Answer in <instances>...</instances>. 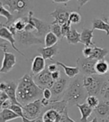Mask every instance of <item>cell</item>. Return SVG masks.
<instances>
[{
    "instance_id": "cell-1",
    "label": "cell",
    "mask_w": 109,
    "mask_h": 122,
    "mask_svg": "<svg viewBox=\"0 0 109 122\" xmlns=\"http://www.w3.org/2000/svg\"><path fill=\"white\" fill-rule=\"evenodd\" d=\"M44 89L40 88L35 83L32 75H24L17 84L16 96L17 100L22 106L41 99Z\"/></svg>"
},
{
    "instance_id": "cell-2",
    "label": "cell",
    "mask_w": 109,
    "mask_h": 122,
    "mask_svg": "<svg viewBox=\"0 0 109 122\" xmlns=\"http://www.w3.org/2000/svg\"><path fill=\"white\" fill-rule=\"evenodd\" d=\"M83 80L84 75H78L70 81L62 97L68 106H76L85 103L88 93L83 84Z\"/></svg>"
},
{
    "instance_id": "cell-3",
    "label": "cell",
    "mask_w": 109,
    "mask_h": 122,
    "mask_svg": "<svg viewBox=\"0 0 109 122\" xmlns=\"http://www.w3.org/2000/svg\"><path fill=\"white\" fill-rule=\"evenodd\" d=\"M109 81V76L92 75L84 76L83 84L88 95L100 97L102 91Z\"/></svg>"
},
{
    "instance_id": "cell-4",
    "label": "cell",
    "mask_w": 109,
    "mask_h": 122,
    "mask_svg": "<svg viewBox=\"0 0 109 122\" xmlns=\"http://www.w3.org/2000/svg\"><path fill=\"white\" fill-rule=\"evenodd\" d=\"M0 4L8 7L11 14L16 18L25 16L33 8L32 0H1Z\"/></svg>"
},
{
    "instance_id": "cell-5",
    "label": "cell",
    "mask_w": 109,
    "mask_h": 122,
    "mask_svg": "<svg viewBox=\"0 0 109 122\" xmlns=\"http://www.w3.org/2000/svg\"><path fill=\"white\" fill-rule=\"evenodd\" d=\"M43 107L44 106L42 104L41 99H38L26 105H24L22 107V109L26 118L29 120H34L41 116Z\"/></svg>"
},
{
    "instance_id": "cell-6",
    "label": "cell",
    "mask_w": 109,
    "mask_h": 122,
    "mask_svg": "<svg viewBox=\"0 0 109 122\" xmlns=\"http://www.w3.org/2000/svg\"><path fill=\"white\" fill-rule=\"evenodd\" d=\"M15 39L20 44L26 46L38 45L43 42V41L36 35H34L32 32H28L26 30L17 32L15 36Z\"/></svg>"
},
{
    "instance_id": "cell-7",
    "label": "cell",
    "mask_w": 109,
    "mask_h": 122,
    "mask_svg": "<svg viewBox=\"0 0 109 122\" xmlns=\"http://www.w3.org/2000/svg\"><path fill=\"white\" fill-rule=\"evenodd\" d=\"M96 62L97 61L93 59L79 57L77 60V66L79 68L81 73L84 76L96 75L95 70V65Z\"/></svg>"
},
{
    "instance_id": "cell-8",
    "label": "cell",
    "mask_w": 109,
    "mask_h": 122,
    "mask_svg": "<svg viewBox=\"0 0 109 122\" xmlns=\"http://www.w3.org/2000/svg\"><path fill=\"white\" fill-rule=\"evenodd\" d=\"M34 81L38 86L42 89L49 88L51 89L54 83V81L52 79V73L48 70L47 68L45 69L41 73L38 75L34 76Z\"/></svg>"
},
{
    "instance_id": "cell-9",
    "label": "cell",
    "mask_w": 109,
    "mask_h": 122,
    "mask_svg": "<svg viewBox=\"0 0 109 122\" xmlns=\"http://www.w3.org/2000/svg\"><path fill=\"white\" fill-rule=\"evenodd\" d=\"M16 89H17V85L13 81L9 82V83L2 82L0 83V91L5 92L8 95L9 97V101H11V104H15V105H19L20 107H23L17 100Z\"/></svg>"
},
{
    "instance_id": "cell-10",
    "label": "cell",
    "mask_w": 109,
    "mask_h": 122,
    "mask_svg": "<svg viewBox=\"0 0 109 122\" xmlns=\"http://www.w3.org/2000/svg\"><path fill=\"white\" fill-rule=\"evenodd\" d=\"M69 83L68 78L63 76H61L59 80L54 81L52 87L50 89L52 93V97H54L52 101H60V95L63 93L64 94Z\"/></svg>"
},
{
    "instance_id": "cell-11",
    "label": "cell",
    "mask_w": 109,
    "mask_h": 122,
    "mask_svg": "<svg viewBox=\"0 0 109 122\" xmlns=\"http://www.w3.org/2000/svg\"><path fill=\"white\" fill-rule=\"evenodd\" d=\"M70 12L63 7H58L50 13V16L54 18V21L51 23L52 24H59L60 26L64 25L65 23L69 22Z\"/></svg>"
},
{
    "instance_id": "cell-12",
    "label": "cell",
    "mask_w": 109,
    "mask_h": 122,
    "mask_svg": "<svg viewBox=\"0 0 109 122\" xmlns=\"http://www.w3.org/2000/svg\"><path fill=\"white\" fill-rule=\"evenodd\" d=\"M67 114V111L64 113H60L56 109H48L42 117L44 122H65Z\"/></svg>"
},
{
    "instance_id": "cell-13",
    "label": "cell",
    "mask_w": 109,
    "mask_h": 122,
    "mask_svg": "<svg viewBox=\"0 0 109 122\" xmlns=\"http://www.w3.org/2000/svg\"><path fill=\"white\" fill-rule=\"evenodd\" d=\"M4 52V57L2 60V64L0 72L1 73H8L12 69H13L14 66L16 63V56L14 54L9 53L7 51H5Z\"/></svg>"
},
{
    "instance_id": "cell-14",
    "label": "cell",
    "mask_w": 109,
    "mask_h": 122,
    "mask_svg": "<svg viewBox=\"0 0 109 122\" xmlns=\"http://www.w3.org/2000/svg\"><path fill=\"white\" fill-rule=\"evenodd\" d=\"M96 117L101 122H108L109 120V103L102 101H100L99 106L93 110Z\"/></svg>"
},
{
    "instance_id": "cell-15",
    "label": "cell",
    "mask_w": 109,
    "mask_h": 122,
    "mask_svg": "<svg viewBox=\"0 0 109 122\" xmlns=\"http://www.w3.org/2000/svg\"><path fill=\"white\" fill-rule=\"evenodd\" d=\"M0 37H1V39H2V40L8 41L11 43L12 48H13L16 52L21 54L22 56H25V54L18 49V48H16V46H15V42L16 40L15 39V36H14V34L8 29V28L4 26L2 24H1V28H0Z\"/></svg>"
},
{
    "instance_id": "cell-16",
    "label": "cell",
    "mask_w": 109,
    "mask_h": 122,
    "mask_svg": "<svg viewBox=\"0 0 109 122\" xmlns=\"http://www.w3.org/2000/svg\"><path fill=\"white\" fill-rule=\"evenodd\" d=\"M33 20L35 25L36 28V36H46L48 33L51 31L50 24H48L47 22L41 20L38 18L33 17Z\"/></svg>"
},
{
    "instance_id": "cell-17",
    "label": "cell",
    "mask_w": 109,
    "mask_h": 122,
    "mask_svg": "<svg viewBox=\"0 0 109 122\" xmlns=\"http://www.w3.org/2000/svg\"><path fill=\"white\" fill-rule=\"evenodd\" d=\"M45 60H46L42 56L38 55L34 57L32 61V68H31V71L33 76L38 75L44 70H45V69L46 68Z\"/></svg>"
},
{
    "instance_id": "cell-18",
    "label": "cell",
    "mask_w": 109,
    "mask_h": 122,
    "mask_svg": "<svg viewBox=\"0 0 109 122\" xmlns=\"http://www.w3.org/2000/svg\"><path fill=\"white\" fill-rule=\"evenodd\" d=\"M38 52L45 60H52L53 57L58 53V44H56L55 46L52 47L39 48Z\"/></svg>"
},
{
    "instance_id": "cell-19",
    "label": "cell",
    "mask_w": 109,
    "mask_h": 122,
    "mask_svg": "<svg viewBox=\"0 0 109 122\" xmlns=\"http://www.w3.org/2000/svg\"><path fill=\"white\" fill-rule=\"evenodd\" d=\"M93 29H89L84 28L81 33V43L85 46H95L93 42Z\"/></svg>"
},
{
    "instance_id": "cell-20",
    "label": "cell",
    "mask_w": 109,
    "mask_h": 122,
    "mask_svg": "<svg viewBox=\"0 0 109 122\" xmlns=\"http://www.w3.org/2000/svg\"><path fill=\"white\" fill-rule=\"evenodd\" d=\"M55 63L58 66H60V68H62L64 71V74L65 75L69 77V78H74L76 76H78V75H80V69L78 66H75V67H71V66H67L65 64H64L61 62H58V61H56Z\"/></svg>"
},
{
    "instance_id": "cell-21",
    "label": "cell",
    "mask_w": 109,
    "mask_h": 122,
    "mask_svg": "<svg viewBox=\"0 0 109 122\" xmlns=\"http://www.w3.org/2000/svg\"><path fill=\"white\" fill-rule=\"evenodd\" d=\"M76 107H78V109H79V111L81 112L80 121L81 122H88L87 119L90 115H91L94 109L90 107L86 103H81V104H77Z\"/></svg>"
},
{
    "instance_id": "cell-22",
    "label": "cell",
    "mask_w": 109,
    "mask_h": 122,
    "mask_svg": "<svg viewBox=\"0 0 109 122\" xmlns=\"http://www.w3.org/2000/svg\"><path fill=\"white\" fill-rule=\"evenodd\" d=\"M105 20L100 19L93 20L92 22V26L93 30H103L106 33L107 36H109V22L107 20V18H105Z\"/></svg>"
},
{
    "instance_id": "cell-23",
    "label": "cell",
    "mask_w": 109,
    "mask_h": 122,
    "mask_svg": "<svg viewBox=\"0 0 109 122\" xmlns=\"http://www.w3.org/2000/svg\"><path fill=\"white\" fill-rule=\"evenodd\" d=\"M18 118L20 117L10 109H1V112H0V122H8L9 121Z\"/></svg>"
},
{
    "instance_id": "cell-24",
    "label": "cell",
    "mask_w": 109,
    "mask_h": 122,
    "mask_svg": "<svg viewBox=\"0 0 109 122\" xmlns=\"http://www.w3.org/2000/svg\"><path fill=\"white\" fill-rule=\"evenodd\" d=\"M95 70L96 75H107V73L109 72V63L105 60L97 61L95 65Z\"/></svg>"
},
{
    "instance_id": "cell-25",
    "label": "cell",
    "mask_w": 109,
    "mask_h": 122,
    "mask_svg": "<svg viewBox=\"0 0 109 122\" xmlns=\"http://www.w3.org/2000/svg\"><path fill=\"white\" fill-rule=\"evenodd\" d=\"M109 54V51L106 48H102L97 46L93 47V54L90 59H93L96 61L105 60V57L107 54Z\"/></svg>"
},
{
    "instance_id": "cell-26",
    "label": "cell",
    "mask_w": 109,
    "mask_h": 122,
    "mask_svg": "<svg viewBox=\"0 0 109 122\" xmlns=\"http://www.w3.org/2000/svg\"><path fill=\"white\" fill-rule=\"evenodd\" d=\"M66 38L69 44L76 45L81 42V34L78 32L76 29L72 28L69 34L66 35Z\"/></svg>"
},
{
    "instance_id": "cell-27",
    "label": "cell",
    "mask_w": 109,
    "mask_h": 122,
    "mask_svg": "<svg viewBox=\"0 0 109 122\" xmlns=\"http://www.w3.org/2000/svg\"><path fill=\"white\" fill-rule=\"evenodd\" d=\"M0 5H1V8H0V15H1V16L5 17L6 20H7L5 24H3V25L5 26H8L15 21V20L16 19V18L14 17L15 16L13 14H11L9 10L6 9V8L4 5H2V4H0Z\"/></svg>"
},
{
    "instance_id": "cell-28",
    "label": "cell",
    "mask_w": 109,
    "mask_h": 122,
    "mask_svg": "<svg viewBox=\"0 0 109 122\" xmlns=\"http://www.w3.org/2000/svg\"><path fill=\"white\" fill-rule=\"evenodd\" d=\"M58 38L55 34H54L52 31L49 32L44 37L45 47H52L57 44L58 41Z\"/></svg>"
},
{
    "instance_id": "cell-29",
    "label": "cell",
    "mask_w": 109,
    "mask_h": 122,
    "mask_svg": "<svg viewBox=\"0 0 109 122\" xmlns=\"http://www.w3.org/2000/svg\"><path fill=\"white\" fill-rule=\"evenodd\" d=\"M86 103L91 107L93 108V109L95 108H96L100 103V101L99 100L98 97L97 96H94V95H88V97H87L86 99V101H85Z\"/></svg>"
},
{
    "instance_id": "cell-30",
    "label": "cell",
    "mask_w": 109,
    "mask_h": 122,
    "mask_svg": "<svg viewBox=\"0 0 109 122\" xmlns=\"http://www.w3.org/2000/svg\"><path fill=\"white\" fill-rule=\"evenodd\" d=\"M50 28L51 31L57 36V37L59 40L63 39V35H62V30H61V26L59 24H52L50 23Z\"/></svg>"
},
{
    "instance_id": "cell-31",
    "label": "cell",
    "mask_w": 109,
    "mask_h": 122,
    "mask_svg": "<svg viewBox=\"0 0 109 122\" xmlns=\"http://www.w3.org/2000/svg\"><path fill=\"white\" fill-rule=\"evenodd\" d=\"M69 21L71 24H79L82 21V16L78 12L72 11L70 14Z\"/></svg>"
},
{
    "instance_id": "cell-32",
    "label": "cell",
    "mask_w": 109,
    "mask_h": 122,
    "mask_svg": "<svg viewBox=\"0 0 109 122\" xmlns=\"http://www.w3.org/2000/svg\"><path fill=\"white\" fill-rule=\"evenodd\" d=\"M71 22L69 21L68 22L65 23L64 25H63L61 26V30H62V35H63V38L66 37V35L69 34V32L70 31V30L72 29L71 28Z\"/></svg>"
},
{
    "instance_id": "cell-33",
    "label": "cell",
    "mask_w": 109,
    "mask_h": 122,
    "mask_svg": "<svg viewBox=\"0 0 109 122\" xmlns=\"http://www.w3.org/2000/svg\"><path fill=\"white\" fill-rule=\"evenodd\" d=\"M100 97H103V101H105L109 103V81L105 86L103 91H102Z\"/></svg>"
},
{
    "instance_id": "cell-34",
    "label": "cell",
    "mask_w": 109,
    "mask_h": 122,
    "mask_svg": "<svg viewBox=\"0 0 109 122\" xmlns=\"http://www.w3.org/2000/svg\"><path fill=\"white\" fill-rule=\"evenodd\" d=\"M93 47L92 46H85L84 48H83L82 53H83L84 57L90 58L91 57L92 54H93Z\"/></svg>"
},
{
    "instance_id": "cell-35",
    "label": "cell",
    "mask_w": 109,
    "mask_h": 122,
    "mask_svg": "<svg viewBox=\"0 0 109 122\" xmlns=\"http://www.w3.org/2000/svg\"><path fill=\"white\" fill-rule=\"evenodd\" d=\"M43 97L45 99L47 100H52V91L49 88H46L44 89L43 92Z\"/></svg>"
},
{
    "instance_id": "cell-36",
    "label": "cell",
    "mask_w": 109,
    "mask_h": 122,
    "mask_svg": "<svg viewBox=\"0 0 109 122\" xmlns=\"http://www.w3.org/2000/svg\"><path fill=\"white\" fill-rule=\"evenodd\" d=\"M8 100H9V97L8 95L6 94L5 92L1 91V92H0V105H2V103H4L5 101H7Z\"/></svg>"
},
{
    "instance_id": "cell-37",
    "label": "cell",
    "mask_w": 109,
    "mask_h": 122,
    "mask_svg": "<svg viewBox=\"0 0 109 122\" xmlns=\"http://www.w3.org/2000/svg\"><path fill=\"white\" fill-rule=\"evenodd\" d=\"M58 66L55 63H50V64L46 66V68L48 69V70H49L51 73H53V72L56 71H58L59 69Z\"/></svg>"
},
{
    "instance_id": "cell-38",
    "label": "cell",
    "mask_w": 109,
    "mask_h": 122,
    "mask_svg": "<svg viewBox=\"0 0 109 122\" xmlns=\"http://www.w3.org/2000/svg\"><path fill=\"white\" fill-rule=\"evenodd\" d=\"M52 79L54 81L59 80V79L61 77V71H60V69H58V71L52 73Z\"/></svg>"
},
{
    "instance_id": "cell-39",
    "label": "cell",
    "mask_w": 109,
    "mask_h": 122,
    "mask_svg": "<svg viewBox=\"0 0 109 122\" xmlns=\"http://www.w3.org/2000/svg\"><path fill=\"white\" fill-rule=\"evenodd\" d=\"M65 122H76V121H73L72 118H70V116H69V115L67 114V115H66V116ZM90 122H98V119H97V118H96V117H95V118H93V120L91 121H90Z\"/></svg>"
},
{
    "instance_id": "cell-40",
    "label": "cell",
    "mask_w": 109,
    "mask_h": 122,
    "mask_svg": "<svg viewBox=\"0 0 109 122\" xmlns=\"http://www.w3.org/2000/svg\"><path fill=\"white\" fill-rule=\"evenodd\" d=\"M11 106V101L8 100L7 101H5L4 103L1 105V109H9L10 107Z\"/></svg>"
},
{
    "instance_id": "cell-41",
    "label": "cell",
    "mask_w": 109,
    "mask_h": 122,
    "mask_svg": "<svg viewBox=\"0 0 109 122\" xmlns=\"http://www.w3.org/2000/svg\"><path fill=\"white\" fill-rule=\"evenodd\" d=\"M89 1L90 0H77V2L78 4V9H80L84 5H86Z\"/></svg>"
},
{
    "instance_id": "cell-42",
    "label": "cell",
    "mask_w": 109,
    "mask_h": 122,
    "mask_svg": "<svg viewBox=\"0 0 109 122\" xmlns=\"http://www.w3.org/2000/svg\"><path fill=\"white\" fill-rule=\"evenodd\" d=\"M70 0H52V2L54 3H57V4H64L70 2Z\"/></svg>"
},
{
    "instance_id": "cell-43",
    "label": "cell",
    "mask_w": 109,
    "mask_h": 122,
    "mask_svg": "<svg viewBox=\"0 0 109 122\" xmlns=\"http://www.w3.org/2000/svg\"><path fill=\"white\" fill-rule=\"evenodd\" d=\"M35 122H44V121L43 119V117L40 116V117H39L38 118H37L35 120Z\"/></svg>"
},
{
    "instance_id": "cell-44",
    "label": "cell",
    "mask_w": 109,
    "mask_h": 122,
    "mask_svg": "<svg viewBox=\"0 0 109 122\" xmlns=\"http://www.w3.org/2000/svg\"><path fill=\"white\" fill-rule=\"evenodd\" d=\"M108 20V22H109V17H108V19H107Z\"/></svg>"
},
{
    "instance_id": "cell-45",
    "label": "cell",
    "mask_w": 109,
    "mask_h": 122,
    "mask_svg": "<svg viewBox=\"0 0 109 122\" xmlns=\"http://www.w3.org/2000/svg\"><path fill=\"white\" fill-rule=\"evenodd\" d=\"M108 76H109V72H108Z\"/></svg>"
},
{
    "instance_id": "cell-46",
    "label": "cell",
    "mask_w": 109,
    "mask_h": 122,
    "mask_svg": "<svg viewBox=\"0 0 109 122\" xmlns=\"http://www.w3.org/2000/svg\"><path fill=\"white\" fill-rule=\"evenodd\" d=\"M108 122H109V120H108Z\"/></svg>"
},
{
    "instance_id": "cell-47",
    "label": "cell",
    "mask_w": 109,
    "mask_h": 122,
    "mask_svg": "<svg viewBox=\"0 0 109 122\" xmlns=\"http://www.w3.org/2000/svg\"></svg>"
}]
</instances>
